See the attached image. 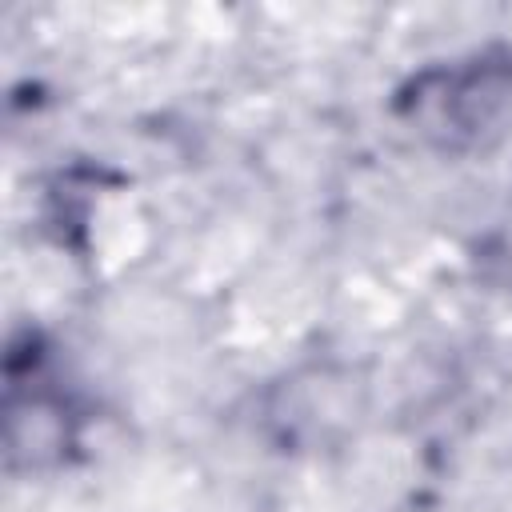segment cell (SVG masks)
<instances>
[{"label":"cell","instance_id":"obj_1","mask_svg":"<svg viewBox=\"0 0 512 512\" xmlns=\"http://www.w3.org/2000/svg\"><path fill=\"white\" fill-rule=\"evenodd\" d=\"M388 108L436 156H488L512 128V44L488 40L412 68Z\"/></svg>","mask_w":512,"mask_h":512},{"label":"cell","instance_id":"obj_2","mask_svg":"<svg viewBox=\"0 0 512 512\" xmlns=\"http://www.w3.org/2000/svg\"><path fill=\"white\" fill-rule=\"evenodd\" d=\"M84 404L44 332H12L4 352V448L8 468L64 464L80 448Z\"/></svg>","mask_w":512,"mask_h":512}]
</instances>
